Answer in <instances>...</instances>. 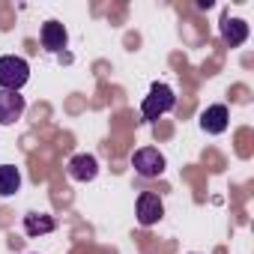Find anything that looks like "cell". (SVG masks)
I'll list each match as a JSON object with an SVG mask.
<instances>
[{"mask_svg":"<svg viewBox=\"0 0 254 254\" xmlns=\"http://www.w3.org/2000/svg\"><path fill=\"white\" fill-rule=\"evenodd\" d=\"M174 105H177L174 90H171L168 84H153V87H150V93L144 96L141 117H144V123H153V120L165 117L168 111H174Z\"/></svg>","mask_w":254,"mask_h":254,"instance_id":"cell-1","label":"cell"},{"mask_svg":"<svg viewBox=\"0 0 254 254\" xmlns=\"http://www.w3.org/2000/svg\"><path fill=\"white\" fill-rule=\"evenodd\" d=\"M27 81H30V66H27L24 57H15V54L0 57V90L18 93Z\"/></svg>","mask_w":254,"mask_h":254,"instance_id":"cell-2","label":"cell"},{"mask_svg":"<svg viewBox=\"0 0 254 254\" xmlns=\"http://www.w3.org/2000/svg\"><path fill=\"white\" fill-rule=\"evenodd\" d=\"M165 156L156 150V147H144V150H138L135 156H132V168L141 174V177H147V180H153V177H162L165 174Z\"/></svg>","mask_w":254,"mask_h":254,"instance_id":"cell-3","label":"cell"},{"mask_svg":"<svg viewBox=\"0 0 254 254\" xmlns=\"http://www.w3.org/2000/svg\"><path fill=\"white\" fill-rule=\"evenodd\" d=\"M27 102L21 93H12V90H0V126H12L21 120Z\"/></svg>","mask_w":254,"mask_h":254,"instance_id":"cell-4","label":"cell"},{"mask_svg":"<svg viewBox=\"0 0 254 254\" xmlns=\"http://www.w3.org/2000/svg\"><path fill=\"white\" fill-rule=\"evenodd\" d=\"M162 215H165L162 197L153 194V191H144V194L138 197V224H141V227H153Z\"/></svg>","mask_w":254,"mask_h":254,"instance_id":"cell-5","label":"cell"},{"mask_svg":"<svg viewBox=\"0 0 254 254\" xmlns=\"http://www.w3.org/2000/svg\"><path fill=\"white\" fill-rule=\"evenodd\" d=\"M227 126H230V111L227 105H209L203 114H200V129L206 135H221L227 132Z\"/></svg>","mask_w":254,"mask_h":254,"instance_id":"cell-6","label":"cell"},{"mask_svg":"<svg viewBox=\"0 0 254 254\" xmlns=\"http://www.w3.org/2000/svg\"><path fill=\"white\" fill-rule=\"evenodd\" d=\"M39 39H42V48L45 51H51V54H60L63 48H66V42H69V33H66V27L60 24V21H45L42 24V30H39Z\"/></svg>","mask_w":254,"mask_h":254,"instance_id":"cell-7","label":"cell"},{"mask_svg":"<svg viewBox=\"0 0 254 254\" xmlns=\"http://www.w3.org/2000/svg\"><path fill=\"white\" fill-rule=\"evenodd\" d=\"M66 171H69V177H72L75 183H90V180H96V174H99V162H96V156L78 153V156L69 159Z\"/></svg>","mask_w":254,"mask_h":254,"instance_id":"cell-8","label":"cell"},{"mask_svg":"<svg viewBox=\"0 0 254 254\" xmlns=\"http://www.w3.org/2000/svg\"><path fill=\"white\" fill-rule=\"evenodd\" d=\"M221 39H224L230 48H239V45L248 39V24H245L242 18L224 15V18H221Z\"/></svg>","mask_w":254,"mask_h":254,"instance_id":"cell-9","label":"cell"},{"mask_svg":"<svg viewBox=\"0 0 254 254\" xmlns=\"http://www.w3.org/2000/svg\"><path fill=\"white\" fill-rule=\"evenodd\" d=\"M54 227H57V221L48 215V212H27L24 215V233L27 236H45V233H54Z\"/></svg>","mask_w":254,"mask_h":254,"instance_id":"cell-10","label":"cell"},{"mask_svg":"<svg viewBox=\"0 0 254 254\" xmlns=\"http://www.w3.org/2000/svg\"><path fill=\"white\" fill-rule=\"evenodd\" d=\"M21 189V171L15 165H0V197H12Z\"/></svg>","mask_w":254,"mask_h":254,"instance_id":"cell-11","label":"cell"}]
</instances>
